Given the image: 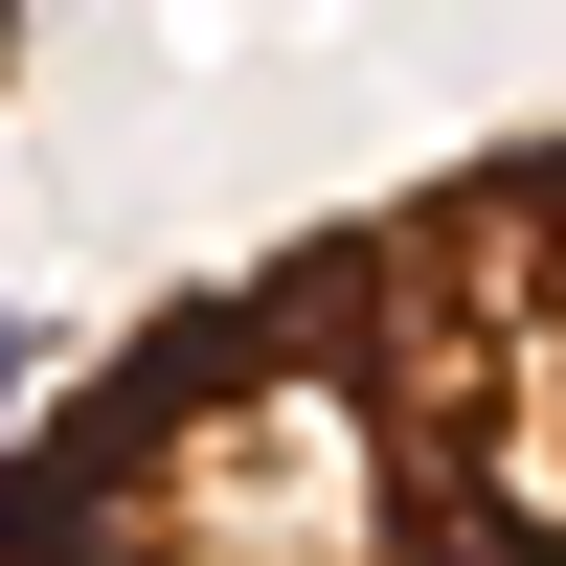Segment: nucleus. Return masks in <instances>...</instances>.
<instances>
[{"label":"nucleus","mask_w":566,"mask_h":566,"mask_svg":"<svg viewBox=\"0 0 566 566\" xmlns=\"http://www.w3.org/2000/svg\"><path fill=\"white\" fill-rule=\"evenodd\" d=\"M0 566H566V136L91 340L0 453Z\"/></svg>","instance_id":"1"},{"label":"nucleus","mask_w":566,"mask_h":566,"mask_svg":"<svg viewBox=\"0 0 566 566\" xmlns=\"http://www.w3.org/2000/svg\"><path fill=\"white\" fill-rule=\"evenodd\" d=\"M0 23H23V0H0Z\"/></svg>","instance_id":"2"}]
</instances>
